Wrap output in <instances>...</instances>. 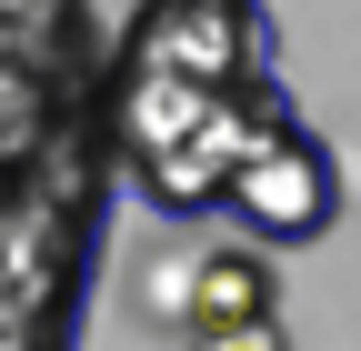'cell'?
Instances as JSON below:
<instances>
[{"label":"cell","mask_w":361,"mask_h":351,"mask_svg":"<svg viewBox=\"0 0 361 351\" xmlns=\"http://www.w3.org/2000/svg\"><path fill=\"white\" fill-rule=\"evenodd\" d=\"M130 70H180L211 91H281V30L261 0H141L121 30Z\"/></svg>","instance_id":"obj_1"},{"label":"cell","mask_w":361,"mask_h":351,"mask_svg":"<svg viewBox=\"0 0 361 351\" xmlns=\"http://www.w3.org/2000/svg\"><path fill=\"white\" fill-rule=\"evenodd\" d=\"M221 211H231L241 241H261V251H301V241H322V231L341 221V161H331V141H322L301 111H281V121L241 151Z\"/></svg>","instance_id":"obj_2"},{"label":"cell","mask_w":361,"mask_h":351,"mask_svg":"<svg viewBox=\"0 0 361 351\" xmlns=\"http://www.w3.org/2000/svg\"><path fill=\"white\" fill-rule=\"evenodd\" d=\"M281 301V281H271V251L261 241H221L191 261V321H251Z\"/></svg>","instance_id":"obj_3"},{"label":"cell","mask_w":361,"mask_h":351,"mask_svg":"<svg viewBox=\"0 0 361 351\" xmlns=\"http://www.w3.org/2000/svg\"><path fill=\"white\" fill-rule=\"evenodd\" d=\"M191 351H291L281 312H251V321H191Z\"/></svg>","instance_id":"obj_4"}]
</instances>
